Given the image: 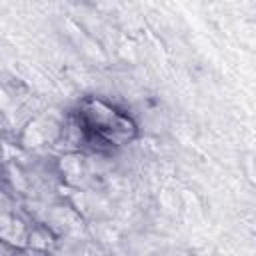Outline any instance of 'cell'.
<instances>
[{
  "label": "cell",
  "mask_w": 256,
  "mask_h": 256,
  "mask_svg": "<svg viewBox=\"0 0 256 256\" xmlns=\"http://www.w3.org/2000/svg\"><path fill=\"white\" fill-rule=\"evenodd\" d=\"M76 120L80 122L86 140H96L104 146H120L136 136V124L126 114L98 98L84 100Z\"/></svg>",
  "instance_id": "1"
}]
</instances>
